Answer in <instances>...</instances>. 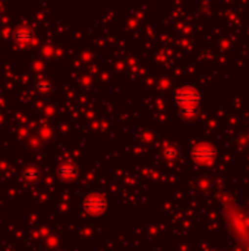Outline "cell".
Segmentation results:
<instances>
[{
  "label": "cell",
  "mask_w": 249,
  "mask_h": 251,
  "mask_svg": "<svg viewBox=\"0 0 249 251\" xmlns=\"http://www.w3.org/2000/svg\"><path fill=\"white\" fill-rule=\"evenodd\" d=\"M192 157L195 162L201 163V165H208L216 159V150L211 146L207 144H200L194 149L192 151Z\"/></svg>",
  "instance_id": "obj_2"
},
{
  "label": "cell",
  "mask_w": 249,
  "mask_h": 251,
  "mask_svg": "<svg viewBox=\"0 0 249 251\" xmlns=\"http://www.w3.org/2000/svg\"><path fill=\"white\" fill-rule=\"evenodd\" d=\"M178 103L185 115H194L200 103V94L192 88H185L178 94Z\"/></svg>",
  "instance_id": "obj_1"
}]
</instances>
